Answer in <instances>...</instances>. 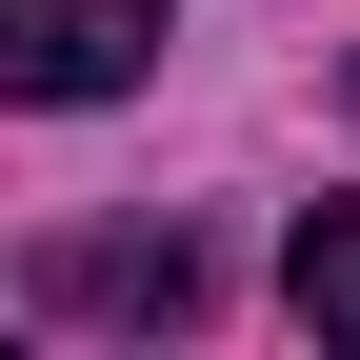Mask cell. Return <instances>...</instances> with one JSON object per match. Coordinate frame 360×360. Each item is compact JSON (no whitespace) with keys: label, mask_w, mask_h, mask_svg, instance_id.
Segmentation results:
<instances>
[{"label":"cell","mask_w":360,"mask_h":360,"mask_svg":"<svg viewBox=\"0 0 360 360\" xmlns=\"http://www.w3.org/2000/svg\"><path fill=\"white\" fill-rule=\"evenodd\" d=\"M160 60V0H0V80L20 101H120Z\"/></svg>","instance_id":"6da1fadb"},{"label":"cell","mask_w":360,"mask_h":360,"mask_svg":"<svg viewBox=\"0 0 360 360\" xmlns=\"http://www.w3.org/2000/svg\"><path fill=\"white\" fill-rule=\"evenodd\" d=\"M281 300L360 360V200H300V240H281Z\"/></svg>","instance_id":"3957f363"},{"label":"cell","mask_w":360,"mask_h":360,"mask_svg":"<svg viewBox=\"0 0 360 360\" xmlns=\"http://www.w3.org/2000/svg\"><path fill=\"white\" fill-rule=\"evenodd\" d=\"M60 300L80 321H200V240H80Z\"/></svg>","instance_id":"7a4b0ae2"}]
</instances>
